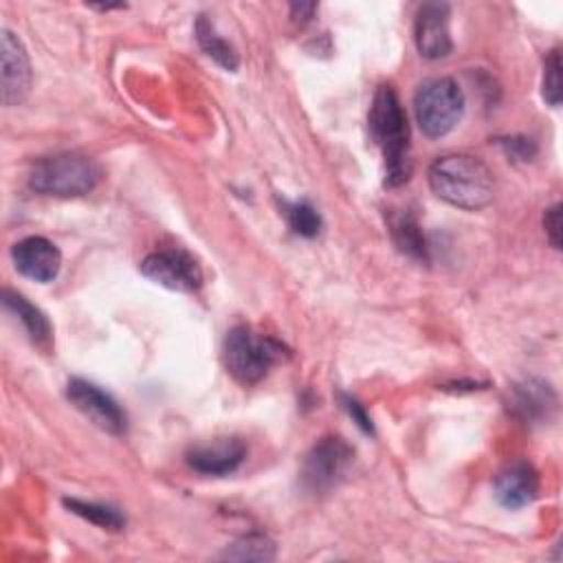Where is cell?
<instances>
[{
	"label": "cell",
	"mask_w": 563,
	"mask_h": 563,
	"mask_svg": "<svg viewBox=\"0 0 563 563\" xmlns=\"http://www.w3.org/2000/svg\"><path fill=\"white\" fill-rule=\"evenodd\" d=\"M246 457V444L240 438H216L187 451V464L202 475H229Z\"/></svg>",
	"instance_id": "obj_12"
},
{
	"label": "cell",
	"mask_w": 563,
	"mask_h": 563,
	"mask_svg": "<svg viewBox=\"0 0 563 563\" xmlns=\"http://www.w3.org/2000/svg\"><path fill=\"white\" fill-rule=\"evenodd\" d=\"M68 400L99 429L119 435L125 431L128 418L125 411L119 407V402L99 389L97 385L84 380V378H70L66 385Z\"/></svg>",
	"instance_id": "obj_8"
},
{
	"label": "cell",
	"mask_w": 563,
	"mask_h": 563,
	"mask_svg": "<svg viewBox=\"0 0 563 563\" xmlns=\"http://www.w3.org/2000/svg\"><path fill=\"white\" fill-rule=\"evenodd\" d=\"M341 398V405H343V409L347 411V416L365 431V433H374V424H372V418L367 416V411L363 409V405L356 400V398H352V396H347V394H341L339 396Z\"/></svg>",
	"instance_id": "obj_23"
},
{
	"label": "cell",
	"mask_w": 563,
	"mask_h": 563,
	"mask_svg": "<svg viewBox=\"0 0 563 563\" xmlns=\"http://www.w3.org/2000/svg\"><path fill=\"white\" fill-rule=\"evenodd\" d=\"M279 207H282V213H284L286 222L290 224V229L297 235L314 238L321 231V216L317 213V209L310 202H306V200H299V202L282 200Z\"/></svg>",
	"instance_id": "obj_18"
},
{
	"label": "cell",
	"mask_w": 563,
	"mask_h": 563,
	"mask_svg": "<svg viewBox=\"0 0 563 563\" xmlns=\"http://www.w3.org/2000/svg\"><path fill=\"white\" fill-rule=\"evenodd\" d=\"M416 121L424 136L440 139L449 134L464 112L462 88L451 77L424 81L413 99Z\"/></svg>",
	"instance_id": "obj_5"
},
{
	"label": "cell",
	"mask_w": 563,
	"mask_h": 563,
	"mask_svg": "<svg viewBox=\"0 0 563 563\" xmlns=\"http://www.w3.org/2000/svg\"><path fill=\"white\" fill-rule=\"evenodd\" d=\"M429 187L440 200L466 211L484 209L495 194L490 169L471 154L435 158L429 167Z\"/></svg>",
	"instance_id": "obj_2"
},
{
	"label": "cell",
	"mask_w": 563,
	"mask_h": 563,
	"mask_svg": "<svg viewBox=\"0 0 563 563\" xmlns=\"http://www.w3.org/2000/svg\"><path fill=\"white\" fill-rule=\"evenodd\" d=\"M284 356L286 347L279 341L271 336H257L246 325L231 328L224 339V367L242 385L260 383Z\"/></svg>",
	"instance_id": "obj_3"
},
{
	"label": "cell",
	"mask_w": 563,
	"mask_h": 563,
	"mask_svg": "<svg viewBox=\"0 0 563 563\" xmlns=\"http://www.w3.org/2000/svg\"><path fill=\"white\" fill-rule=\"evenodd\" d=\"M497 143L504 147V152L517 161H530L537 154V145L532 143V139L526 136H506V139H497Z\"/></svg>",
	"instance_id": "obj_22"
},
{
	"label": "cell",
	"mask_w": 563,
	"mask_h": 563,
	"mask_svg": "<svg viewBox=\"0 0 563 563\" xmlns=\"http://www.w3.org/2000/svg\"><path fill=\"white\" fill-rule=\"evenodd\" d=\"M539 493V475L528 462L506 466L495 479V497L504 508L517 510L528 506Z\"/></svg>",
	"instance_id": "obj_13"
},
{
	"label": "cell",
	"mask_w": 563,
	"mask_h": 563,
	"mask_svg": "<svg viewBox=\"0 0 563 563\" xmlns=\"http://www.w3.org/2000/svg\"><path fill=\"white\" fill-rule=\"evenodd\" d=\"M389 231L396 242V246L416 260H427V242L422 235V229L413 213L398 211L389 220Z\"/></svg>",
	"instance_id": "obj_16"
},
{
	"label": "cell",
	"mask_w": 563,
	"mask_h": 563,
	"mask_svg": "<svg viewBox=\"0 0 563 563\" xmlns=\"http://www.w3.org/2000/svg\"><path fill=\"white\" fill-rule=\"evenodd\" d=\"M2 303H4L7 310H11L24 323L29 336L35 343H46L51 339V325H48L46 317L42 314V310H37L33 303H29L20 292H13V290L4 288Z\"/></svg>",
	"instance_id": "obj_17"
},
{
	"label": "cell",
	"mask_w": 563,
	"mask_h": 563,
	"mask_svg": "<svg viewBox=\"0 0 563 563\" xmlns=\"http://www.w3.org/2000/svg\"><path fill=\"white\" fill-rule=\"evenodd\" d=\"M99 180V167L92 158L81 154H57L35 163L29 176V185L46 196L75 198L95 189Z\"/></svg>",
	"instance_id": "obj_4"
},
{
	"label": "cell",
	"mask_w": 563,
	"mask_h": 563,
	"mask_svg": "<svg viewBox=\"0 0 563 563\" xmlns=\"http://www.w3.org/2000/svg\"><path fill=\"white\" fill-rule=\"evenodd\" d=\"M449 18H451V7L446 2H424L418 9L413 37H416V48L422 57L440 59L453 51Z\"/></svg>",
	"instance_id": "obj_10"
},
{
	"label": "cell",
	"mask_w": 563,
	"mask_h": 563,
	"mask_svg": "<svg viewBox=\"0 0 563 563\" xmlns=\"http://www.w3.org/2000/svg\"><path fill=\"white\" fill-rule=\"evenodd\" d=\"M11 257L18 273L42 284L53 282L62 266L59 249L42 235H31L15 242L11 249Z\"/></svg>",
	"instance_id": "obj_11"
},
{
	"label": "cell",
	"mask_w": 563,
	"mask_h": 563,
	"mask_svg": "<svg viewBox=\"0 0 563 563\" xmlns=\"http://www.w3.org/2000/svg\"><path fill=\"white\" fill-rule=\"evenodd\" d=\"M369 134L385 163V185L400 187L411 176L409 123L402 103L391 86H378L369 106Z\"/></svg>",
	"instance_id": "obj_1"
},
{
	"label": "cell",
	"mask_w": 563,
	"mask_h": 563,
	"mask_svg": "<svg viewBox=\"0 0 563 563\" xmlns=\"http://www.w3.org/2000/svg\"><path fill=\"white\" fill-rule=\"evenodd\" d=\"M317 11V4L314 2H292L290 4V18L299 24L308 22L312 18V13Z\"/></svg>",
	"instance_id": "obj_25"
},
{
	"label": "cell",
	"mask_w": 563,
	"mask_h": 563,
	"mask_svg": "<svg viewBox=\"0 0 563 563\" xmlns=\"http://www.w3.org/2000/svg\"><path fill=\"white\" fill-rule=\"evenodd\" d=\"M352 446L334 435L321 438L303 455L299 479L301 488L310 495H323L332 490L352 464Z\"/></svg>",
	"instance_id": "obj_6"
},
{
	"label": "cell",
	"mask_w": 563,
	"mask_h": 563,
	"mask_svg": "<svg viewBox=\"0 0 563 563\" xmlns=\"http://www.w3.org/2000/svg\"><path fill=\"white\" fill-rule=\"evenodd\" d=\"M543 227L550 244L554 249H561V205H552L543 216Z\"/></svg>",
	"instance_id": "obj_24"
},
{
	"label": "cell",
	"mask_w": 563,
	"mask_h": 563,
	"mask_svg": "<svg viewBox=\"0 0 563 563\" xmlns=\"http://www.w3.org/2000/svg\"><path fill=\"white\" fill-rule=\"evenodd\" d=\"M141 273L147 279L172 290L191 292L202 286L200 264L183 249H163L150 253L141 262Z\"/></svg>",
	"instance_id": "obj_7"
},
{
	"label": "cell",
	"mask_w": 563,
	"mask_h": 563,
	"mask_svg": "<svg viewBox=\"0 0 563 563\" xmlns=\"http://www.w3.org/2000/svg\"><path fill=\"white\" fill-rule=\"evenodd\" d=\"M220 556L233 561H271L275 556V545L264 534H246L231 543Z\"/></svg>",
	"instance_id": "obj_20"
},
{
	"label": "cell",
	"mask_w": 563,
	"mask_h": 563,
	"mask_svg": "<svg viewBox=\"0 0 563 563\" xmlns=\"http://www.w3.org/2000/svg\"><path fill=\"white\" fill-rule=\"evenodd\" d=\"M541 92L543 99L550 106H559L561 103V55L554 48L548 57H545V66H543V84H541Z\"/></svg>",
	"instance_id": "obj_21"
},
{
	"label": "cell",
	"mask_w": 563,
	"mask_h": 563,
	"mask_svg": "<svg viewBox=\"0 0 563 563\" xmlns=\"http://www.w3.org/2000/svg\"><path fill=\"white\" fill-rule=\"evenodd\" d=\"M196 40L200 44V48L216 62L220 64L224 70H238L240 66V57L235 53V48L213 29L211 20L207 15H198L196 20Z\"/></svg>",
	"instance_id": "obj_15"
},
{
	"label": "cell",
	"mask_w": 563,
	"mask_h": 563,
	"mask_svg": "<svg viewBox=\"0 0 563 563\" xmlns=\"http://www.w3.org/2000/svg\"><path fill=\"white\" fill-rule=\"evenodd\" d=\"M556 407V396L543 380H523L510 389L508 409L523 422L548 420Z\"/></svg>",
	"instance_id": "obj_14"
},
{
	"label": "cell",
	"mask_w": 563,
	"mask_h": 563,
	"mask_svg": "<svg viewBox=\"0 0 563 563\" xmlns=\"http://www.w3.org/2000/svg\"><path fill=\"white\" fill-rule=\"evenodd\" d=\"M0 64H2V103L7 108L20 106L31 90V64L22 40L2 29L0 35Z\"/></svg>",
	"instance_id": "obj_9"
},
{
	"label": "cell",
	"mask_w": 563,
	"mask_h": 563,
	"mask_svg": "<svg viewBox=\"0 0 563 563\" xmlns=\"http://www.w3.org/2000/svg\"><path fill=\"white\" fill-rule=\"evenodd\" d=\"M64 506L84 517L86 521L95 523V526H101V528H110V530H119L123 528L125 519L123 515L117 510V508H110V506H103V504H95V501H81V499H73V497H66L64 499Z\"/></svg>",
	"instance_id": "obj_19"
}]
</instances>
